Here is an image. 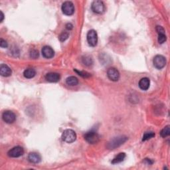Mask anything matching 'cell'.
Listing matches in <instances>:
<instances>
[{"label":"cell","instance_id":"6da1fadb","mask_svg":"<svg viewBox=\"0 0 170 170\" xmlns=\"http://www.w3.org/2000/svg\"><path fill=\"white\" fill-rule=\"evenodd\" d=\"M128 140V138L125 136H120L114 138L108 143L107 148L109 149H114L120 146Z\"/></svg>","mask_w":170,"mask_h":170},{"label":"cell","instance_id":"7a4b0ae2","mask_svg":"<svg viewBox=\"0 0 170 170\" xmlns=\"http://www.w3.org/2000/svg\"><path fill=\"white\" fill-rule=\"evenodd\" d=\"M76 139V134L74 130L67 129L62 134V140L67 143L74 142Z\"/></svg>","mask_w":170,"mask_h":170},{"label":"cell","instance_id":"3957f363","mask_svg":"<svg viewBox=\"0 0 170 170\" xmlns=\"http://www.w3.org/2000/svg\"><path fill=\"white\" fill-rule=\"evenodd\" d=\"M85 139L88 143L90 144H95L99 142L100 136L95 131L91 130L90 132H88L85 134Z\"/></svg>","mask_w":170,"mask_h":170},{"label":"cell","instance_id":"277c9868","mask_svg":"<svg viewBox=\"0 0 170 170\" xmlns=\"http://www.w3.org/2000/svg\"><path fill=\"white\" fill-rule=\"evenodd\" d=\"M61 9L62 13L66 16H72L75 12L74 5L71 2H65L62 3Z\"/></svg>","mask_w":170,"mask_h":170},{"label":"cell","instance_id":"5b68a950","mask_svg":"<svg viewBox=\"0 0 170 170\" xmlns=\"http://www.w3.org/2000/svg\"><path fill=\"white\" fill-rule=\"evenodd\" d=\"M91 8L93 12L98 14L103 13L105 11V6L103 2L99 1V0H96L93 2L91 5Z\"/></svg>","mask_w":170,"mask_h":170},{"label":"cell","instance_id":"8992f818","mask_svg":"<svg viewBox=\"0 0 170 170\" xmlns=\"http://www.w3.org/2000/svg\"><path fill=\"white\" fill-rule=\"evenodd\" d=\"M153 63L157 69H162L166 65V59L163 56L158 55L154 58Z\"/></svg>","mask_w":170,"mask_h":170},{"label":"cell","instance_id":"52a82bcc","mask_svg":"<svg viewBox=\"0 0 170 170\" xmlns=\"http://www.w3.org/2000/svg\"><path fill=\"white\" fill-rule=\"evenodd\" d=\"M87 41H88L89 44L91 47H95L98 43V35L96 31L92 30L89 31L87 33Z\"/></svg>","mask_w":170,"mask_h":170},{"label":"cell","instance_id":"ba28073f","mask_svg":"<svg viewBox=\"0 0 170 170\" xmlns=\"http://www.w3.org/2000/svg\"><path fill=\"white\" fill-rule=\"evenodd\" d=\"M2 118L7 124H12L16 120V116L12 111L6 110L2 114Z\"/></svg>","mask_w":170,"mask_h":170},{"label":"cell","instance_id":"9c48e42d","mask_svg":"<svg viewBox=\"0 0 170 170\" xmlns=\"http://www.w3.org/2000/svg\"><path fill=\"white\" fill-rule=\"evenodd\" d=\"M24 154V149L21 146H16L11 149L7 153V155L11 158H19Z\"/></svg>","mask_w":170,"mask_h":170},{"label":"cell","instance_id":"30bf717a","mask_svg":"<svg viewBox=\"0 0 170 170\" xmlns=\"http://www.w3.org/2000/svg\"><path fill=\"white\" fill-rule=\"evenodd\" d=\"M107 76L110 80L116 82L118 81L120 79V72L115 68L111 67L107 71Z\"/></svg>","mask_w":170,"mask_h":170},{"label":"cell","instance_id":"8fae6325","mask_svg":"<svg viewBox=\"0 0 170 170\" xmlns=\"http://www.w3.org/2000/svg\"><path fill=\"white\" fill-rule=\"evenodd\" d=\"M155 30L158 33V43L159 44H163L167 39L166 35H165V30L162 26H157Z\"/></svg>","mask_w":170,"mask_h":170},{"label":"cell","instance_id":"7c38bea8","mask_svg":"<svg viewBox=\"0 0 170 170\" xmlns=\"http://www.w3.org/2000/svg\"><path fill=\"white\" fill-rule=\"evenodd\" d=\"M42 55L46 59H51L55 55V51L49 46H45L42 48Z\"/></svg>","mask_w":170,"mask_h":170},{"label":"cell","instance_id":"4fadbf2b","mask_svg":"<svg viewBox=\"0 0 170 170\" xmlns=\"http://www.w3.org/2000/svg\"><path fill=\"white\" fill-rule=\"evenodd\" d=\"M11 73V69L7 65L2 64L1 66H0V75L2 76L7 77L10 76Z\"/></svg>","mask_w":170,"mask_h":170},{"label":"cell","instance_id":"5bb4252c","mask_svg":"<svg viewBox=\"0 0 170 170\" xmlns=\"http://www.w3.org/2000/svg\"><path fill=\"white\" fill-rule=\"evenodd\" d=\"M45 79L50 82H57L60 80V75L56 72H49L45 75Z\"/></svg>","mask_w":170,"mask_h":170},{"label":"cell","instance_id":"9a60e30c","mask_svg":"<svg viewBox=\"0 0 170 170\" xmlns=\"http://www.w3.org/2000/svg\"><path fill=\"white\" fill-rule=\"evenodd\" d=\"M28 160L31 163H38L41 162V155L36 152H31L28 155Z\"/></svg>","mask_w":170,"mask_h":170},{"label":"cell","instance_id":"2e32d148","mask_svg":"<svg viewBox=\"0 0 170 170\" xmlns=\"http://www.w3.org/2000/svg\"><path fill=\"white\" fill-rule=\"evenodd\" d=\"M149 85L150 81L149 79L147 77L142 78V79L139 81V87L143 90H147L149 88Z\"/></svg>","mask_w":170,"mask_h":170},{"label":"cell","instance_id":"e0dca14e","mask_svg":"<svg viewBox=\"0 0 170 170\" xmlns=\"http://www.w3.org/2000/svg\"><path fill=\"white\" fill-rule=\"evenodd\" d=\"M66 83L69 86H74L79 84V80H78L76 77L71 76L68 77L66 79Z\"/></svg>","mask_w":170,"mask_h":170},{"label":"cell","instance_id":"ac0fdd59","mask_svg":"<svg viewBox=\"0 0 170 170\" xmlns=\"http://www.w3.org/2000/svg\"><path fill=\"white\" fill-rule=\"evenodd\" d=\"M36 75V71L33 69H27L23 72V76L26 79H32Z\"/></svg>","mask_w":170,"mask_h":170},{"label":"cell","instance_id":"d6986e66","mask_svg":"<svg viewBox=\"0 0 170 170\" xmlns=\"http://www.w3.org/2000/svg\"><path fill=\"white\" fill-rule=\"evenodd\" d=\"M125 158H126L125 153H120L118 155H116V156L113 159V161H112V163L113 164L119 163L120 162H123Z\"/></svg>","mask_w":170,"mask_h":170},{"label":"cell","instance_id":"ffe728a7","mask_svg":"<svg viewBox=\"0 0 170 170\" xmlns=\"http://www.w3.org/2000/svg\"><path fill=\"white\" fill-rule=\"evenodd\" d=\"M82 62L85 66H90L93 65V61L92 58L88 55H85L82 57Z\"/></svg>","mask_w":170,"mask_h":170},{"label":"cell","instance_id":"44dd1931","mask_svg":"<svg viewBox=\"0 0 170 170\" xmlns=\"http://www.w3.org/2000/svg\"><path fill=\"white\" fill-rule=\"evenodd\" d=\"M170 134V126L169 125L166 126V127L163 128L162 130L160 132V135L162 138H166L167 136H169Z\"/></svg>","mask_w":170,"mask_h":170},{"label":"cell","instance_id":"7402d4cb","mask_svg":"<svg viewBox=\"0 0 170 170\" xmlns=\"http://www.w3.org/2000/svg\"><path fill=\"white\" fill-rule=\"evenodd\" d=\"M155 136V133L153 132H145L142 138V141H147L150 139H152Z\"/></svg>","mask_w":170,"mask_h":170},{"label":"cell","instance_id":"603a6c76","mask_svg":"<svg viewBox=\"0 0 170 170\" xmlns=\"http://www.w3.org/2000/svg\"><path fill=\"white\" fill-rule=\"evenodd\" d=\"M69 36V33L67 31H63L59 36V40L62 42L66 41Z\"/></svg>","mask_w":170,"mask_h":170},{"label":"cell","instance_id":"cb8c5ba5","mask_svg":"<svg viewBox=\"0 0 170 170\" xmlns=\"http://www.w3.org/2000/svg\"><path fill=\"white\" fill-rule=\"evenodd\" d=\"M30 57L33 59H36L39 57V52L35 49H32L30 51Z\"/></svg>","mask_w":170,"mask_h":170},{"label":"cell","instance_id":"d4e9b609","mask_svg":"<svg viewBox=\"0 0 170 170\" xmlns=\"http://www.w3.org/2000/svg\"><path fill=\"white\" fill-rule=\"evenodd\" d=\"M75 71L76 72H77L78 74H79V75L82 76V77H85V78H87V77H89L90 76V75L89 73V72H85V71H79L77 70H75Z\"/></svg>","mask_w":170,"mask_h":170},{"label":"cell","instance_id":"484cf974","mask_svg":"<svg viewBox=\"0 0 170 170\" xmlns=\"http://www.w3.org/2000/svg\"><path fill=\"white\" fill-rule=\"evenodd\" d=\"M0 46L2 48H7L8 46V44L6 41H5L3 39H0Z\"/></svg>","mask_w":170,"mask_h":170},{"label":"cell","instance_id":"4316f807","mask_svg":"<svg viewBox=\"0 0 170 170\" xmlns=\"http://www.w3.org/2000/svg\"><path fill=\"white\" fill-rule=\"evenodd\" d=\"M66 28H67V30L70 31V30H72V28H73V25H72L71 23H67L66 25Z\"/></svg>","mask_w":170,"mask_h":170},{"label":"cell","instance_id":"83f0119b","mask_svg":"<svg viewBox=\"0 0 170 170\" xmlns=\"http://www.w3.org/2000/svg\"><path fill=\"white\" fill-rule=\"evenodd\" d=\"M145 162H147V164L152 165L153 163V162L150 159H145Z\"/></svg>","mask_w":170,"mask_h":170},{"label":"cell","instance_id":"f1b7e54d","mask_svg":"<svg viewBox=\"0 0 170 170\" xmlns=\"http://www.w3.org/2000/svg\"><path fill=\"white\" fill-rule=\"evenodd\" d=\"M3 19H4V14L2 11H1V20H0V21L2 22L3 20Z\"/></svg>","mask_w":170,"mask_h":170}]
</instances>
